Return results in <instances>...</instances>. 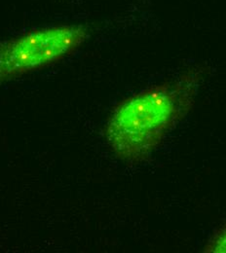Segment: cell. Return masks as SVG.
<instances>
[{
  "instance_id": "1",
  "label": "cell",
  "mask_w": 226,
  "mask_h": 253,
  "mask_svg": "<svg viewBox=\"0 0 226 253\" xmlns=\"http://www.w3.org/2000/svg\"><path fill=\"white\" fill-rule=\"evenodd\" d=\"M206 73L204 66H194L118 102L104 127L115 156L130 165L147 161L192 110Z\"/></svg>"
},
{
  "instance_id": "2",
  "label": "cell",
  "mask_w": 226,
  "mask_h": 253,
  "mask_svg": "<svg viewBox=\"0 0 226 253\" xmlns=\"http://www.w3.org/2000/svg\"><path fill=\"white\" fill-rule=\"evenodd\" d=\"M82 26L35 29L0 42V86L40 70L74 54L87 40Z\"/></svg>"
},
{
  "instance_id": "3",
  "label": "cell",
  "mask_w": 226,
  "mask_h": 253,
  "mask_svg": "<svg viewBox=\"0 0 226 253\" xmlns=\"http://www.w3.org/2000/svg\"><path fill=\"white\" fill-rule=\"evenodd\" d=\"M204 253H226V223L210 238Z\"/></svg>"
}]
</instances>
